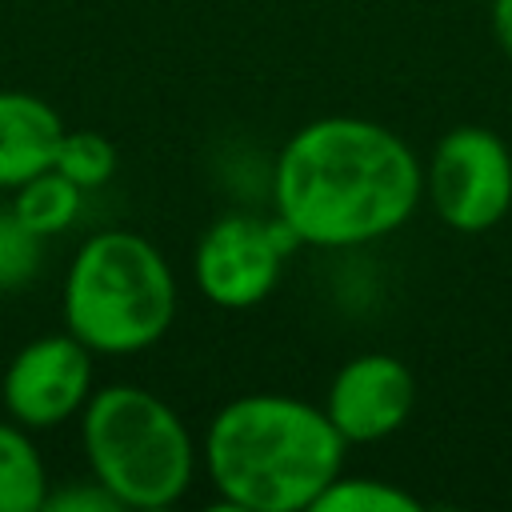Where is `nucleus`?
<instances>
[{
	"label": "nucleus",
	"mask_w": 512,
	"mask_h": 512,
	"mask_svg": "<svg viewBox=\"0 0 512 512\" xmlns=\"http://www.w3.org/2000/svg\"><path fill=\"white\" fill-rule=\"evenodd\" d=\"M424 164L400 132L364 116H320L296 128L272 164L276 220L312 248H360L408 224Z\"/></svg>",
	"instance_id": "nucleus-1"
},
{
	"label": "nucleus",
	"mask_w": 512,
	"mask_h": 512,
	"mask_svg": "<svg viewBox=\"0 0 512 512\" xmlns=\"http://www.w3.org/2000/svg\"><path fill=\"white\" fill-rule=\"evenodd\" d=\"M348 440L320 404L284 392H248L216 408L200 460L216 496L236 512H312L344 472Z\"/></svg>",
	"instance_id": "nucleus-2"
},
{
	"label": "nucleus",
	"mask_w": 512,
	"mask_h": 512,
	"mask_svg": "<svg viewBox=\"0 0 512 512\" xmlns=\"http://www.w3.org/2000/svg\"><path fill=\"white\" fill-rule=\"evenodd\" d=\"M176 276L168 256L132 228L92 232L68 260L60 288L64 328L96 356L152 348L176 320Z\"/></svg>",
	"instance_id": "nucleus-3"
},
{
	"label": "nucleus",
	"mask_w": 512,
	"mask_h": 512,
	"mask_svg": "<svg viewBox=\"0 0 512 512\" xmlns=\"http://www.w3.org/2000/svg\"><path fill=\"white\" fill-rule=\"evenodd\" d=\"M80 448L120 508L176 504L196 476V440L184 416L140 384H104L80 412Z\"/></svg>",
	"instance_id": "nucleus-4"
},
{
	"label": "nucleus",
	"mask_w": 512,
	"mask_h": 512,
	"mask_svg": "<svg viewBox=\"0 0 512 512\" xmlns=\"http://www.w3.org/2000/svg\"><path fill=\"white\" fill-rule=\"evenodd\" d=\"M424 196L452 232L476 236L496 228L512 212L508 144L480 124L448 128L424 164Z\"/></svg>",
	"instance_id": "nucleus-5"
},
{
	"label": "nucleus",
	"mask_w": 512,
	"mask_h": 512,
	"mask_svg": "<svg viewBox=\"0 0 512 512\" xmlns=\"http://www.w3.org/2000/svg\"><path fill=\"white\" fill-rule=\"evenodd\" d=\"M296 236L272 216L228 212L204 228L192 252V276L208 304L216 308H252L272 296L284 276Z\"/></svg>",
	"instance_id": "nucleus-6"
},
{
	"label": "nucleus",
	"mask_w": 512,
	"mask_h": 512,
	"mask_svg": "<svg viewBox=\"0 0 512 512\" xmlns=\"http://www.w3.org/2000/svg\"><path fill=\"white\" fill-rule=\"evenodd\" d=\"M92 360L96 352L80 344L68 328L28 340L24 348H16V356L0 376L4 416L32 432L68 424L72 416L84 412L88 396L96 392Z\"/></svg>",
	"instance_id": "nucleus-7"
},
{
	"label": "nucleus",
	"mask_w": 512,
	"mask_h": 512,
	"mask_svg": "<svg viewBox=\"0 0 512 512\" xmlns=\"http://www.w3.org/2000/svg\"><path fill=\"white\" fill-rule=\"evenodd\" d=\"M416 408V372L392 352L344 360L328 384L324 412L348 444H372L408 424Z\"/></svg>",
	"instance_id": "nucleus-8"
},
{
	"label": "nucleus",
	"mask_w": 512,
	"mask_h": 512,
	"mask_svg": "<svg viewBox=\"0 0 512 512\" xmlns=\"http://www.w3.org/2000/svg\"><path fill=\"white\" fill-rule=\"evenodd\" d=\"M64 136L60 112L20 88H0V188H16L52 168Z\"/></svg>",
	"instance_id": "nucleus-9"
},
{
	"label": "nucleus",
	"mask_w": 512,
	"mask_h": 512,
	"mask_svg": "<svg viewBox=\"0 0 512 512\" xmlns=\"http://www.w3.org/2000/svg\"><path fill=\"white\" fill-rule=\"evenodd\" d=\"M48 464L32 440V428L0 420V512H44Z\"/></svg>",
	"instance_id": "nucleus-10"
},
{
	"label": "nucleus",
	"mask_w": 512,
	"mask_h": 512,
	"mask_svg": "<svg viewBox=\"0 0 512 512\" xmlns=\"http://www.w3.org/2000/svg\"><path fill=\"white\" fill-rule=\"evenodd\" d=\"M80 208H84V188L72 184V180H68L64 172H56V168H44V172H36L32 180H24V184L12 188V212H16L40 240L68 232V228L76 224Z\"/></svg>",
	"instance_id": "nucleus-11"
},
{
	"label": "nucleus",
	"mask_w": 512,
	"mask_h": 512,
	"mask_svg": "<svg viewBox=\"0 0 512 512\" xmlns=\"http://www.w3.org/2000/svg\"><path fill=\"white\" fill-rule=\"evenodd\" d=\"M312 512H420V500L376 476H336L312 504Z\"/></svg>",
	"instance_id": "nucleus-12"
},
{
	"label": "nucleus",
	"mask_w": 512,
	"mask_h": 512,
	"mask_svg": "<svg viewBox=\"0 0 512 512\" xmlns=\"http://www.w3.org/2000/svg\"><path fill=\"white\" fill-rule=\"evenodd\" d=\"M52 168L64 172L72 184H80L84 192H92V188L112 180V172H116V144L104 132H92V128H64Z\"/></svg>",
	"instance_id": "nucleus-13"
},
{
	"label": "nucleus",
	"mask_w": 512,
	"mask_h": 512,
	"mask_svg": "<svg viewBox=\"0 0 512 512\" xmlns=\"http://www.w3.org/2000/svg\"><path fill=\"white\" fill-rule=\"evenodd\" d=\"M40 244L12 208H0V292H16L40 272Z\"/></svg>",
	"instance_id": "nucleus-14"
},
{
	"label": "nucleus",
	"mask_w": 512,
	"mask_h": 512,
	"mask_svg": "<svg viewBox=\"0 0 512 512\" xmlns=\"http://www.w3.org/2000/svg\"><path fill=\"white\" fill-rule=\"evenodd\" d=\"M44 512H120V504H116V496L96 476H88L84 484L52 488Z\"/></svg>",
	"instance_id": "nucleus-15"
},
{
	"label": "nucleus",
	"mask_w": 512,
	"mask_h": 512,
	"mask_svg": "<svg viewBox=\"0 0 512 512\" xmlns=\"http://www.w3.org/2000/svg\"><path fill=\"white\" fill-rule=\"evenodd\" d=\"M492 36L512 56V0H492Z\"/></svg>",
	"instance_id": "nucleus-16"
}]
</instances>
